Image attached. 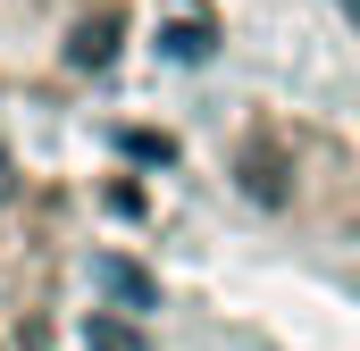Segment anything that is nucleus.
Returning a JSON list of instances; mask_svg holds the SVG:
<instances>
[{
	"mask_svg": "<svg viewBox=\"0 0 360 351\" xmlns=\"http://www.w3.org/2000/svg\"><path fill=\"white\" fill-rule=\"evenodd\" d=\"M327 17L352 42V67H360V0H327ZM344 234L360 243V92H352V151H344Z\"/></svg>",
	"mask_w": 360,
	"mask_h": 351,
	"instance_id": "1",
	"label": "nucleus"
},
{
	"mask_svg": "<svg viewBox=\"0 0 360 351\" xmlns=\"http://www.w3.org/2000/svg\"><path fill=\"white\" fill-rule=\"evenodd\" d=\"M0 201H17V159L0 151Z\"/></svg>",
	"mask_w": 360,
	"mask_h": 351,
	"instance_id": "2",
	"label": "nucleus"
}]
</instances>
